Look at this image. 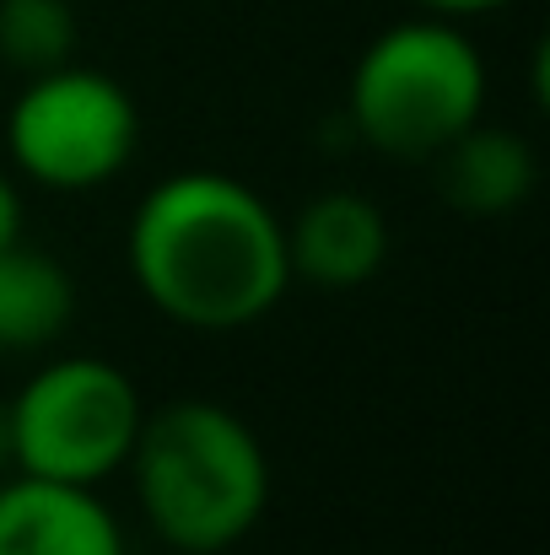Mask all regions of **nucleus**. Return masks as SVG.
Wrapping results in <instances>:
<instances>
[{"label": "nucleus", "instance_id": "2", "mask_svg": "<svg viewBox=\"0 0 550 555\" xmlns=\"http://www.w3.org/2000/svg\"><path fill=\"white\" fill-rule=\"evenodd\" d=\"M130 486L146 529L174 555H227L270 507V459L254 426L216 399H174L141 415Z\"/></svg>", "mask_w": 550, "mask_h": 555}, {"label": "nucleus", "instance_id": "7", "mask_svg": "<svg viewBox=\"0 0 550 555\" xmlns=\"http://www.w3.org/2000/svg\"><path fill=\"white\" fill-rule=\"evenodd\" d=\"M0 555H125V529L92 486L16 475L0 486Z\"/></svg>", "mask_w": 550, "mask_h": 555}, {"label": "nucleus", "instance_id": "8", "mask_svg": "<svg viewBox=\"0 0 550 555\" xmlns=\"http://www.w3.org/2000/svg\"><path fill=\"white\" fill-rule=\"evenodd\" d=\"M437 184L443 199L464 216H513L529 205V194L540 184V157L519 130H497V125H470L453 146H443L437 157Z\"/></svg>", "mask_w": 550, "mask_h": 555}, {"label": "nucleus", "instance_id": "1", "mask_svg": "<svg viewBox=\"0 0 550 555\" xmlns=\"http://www.w3.org/2000/svg\"><path fill=\"white\" fill-rule=\"evenodd\" d=\"M130 281L179 330L232 335L276 313L292 286L286 221L254 184L189 168L141 194L130 216Z\"/></svg>", "mask_w": 550, "mask_h": 555}, {"label": "nucleus", "instance_id": "10", "mask_svg": "<svg viewBox=\"0 0 550 555\" xmlns=\"http://www.w3.org/2000/svg\"><path fill=\"white\" fill-rule=\"evenodd\" d=\"M81 27L71 0H0V60L16 76H43L76 60Z\"/></svg>", "mask_w": 550, "mask_h": 555}, {"label": "nucleus", "instance_id": "9", "mask_svg": "<svg viewBox=\"0 0 550 555\" xmlns=\"http://www.w3.org/2000/svg\"><path fill=\"white\" fill-rule=\"evenodd\" d=\"M76 319V281L71 270L16 237L0 248V351H49L65 340Z\"/></svg>", "mask_w": 550, "mask_h": 555}, {"label": "nucleus", "instance_id": "4", "mask_svg": "<svg viewBox=\"0 0 550 555\" xmlns=\"http://www.w3.org/2000/svg\"><path fill=\"white\" fill-rule=\"evenodd\" d=\"M141 388L108 357H60L5 404V464L33 480L103 486L130 464L141 431Z\"/></svg>", "mask_w": 550, "mask_h": 555}, {"label": "nucleus", "instance_id": "3", "mask_svg": "<svg viewBox=\"0 0 550 555\" xmlns=\"http://www.w3.org/2000/svg\"><path fill=\"white\" fill-rule=\"evenodd\" d=\"M486 114V60L448 16L383 27L351 65L346 119L388 163H432Z\"/></svg>", "mask_w": 550, "mask_h": 555}, {"label": "nucleus", "instance_id": "6", "mask_svg": "<svg viewBox=\"0 0 550 555\" xmlns=\"http://www.w3.org/2000/svg\"><path fill=\"white\" fill-rule=\"evenodd\" d=\"M286 259L319 292H357L388 264V221L362 189H324L286 227Z\"/></svg>", "mask_w": 550, "mask_h": 555}, {"label": "nucleus", "instance_id": "11", "mask_svg": "<svg viewBox=\"0 0 550 555\" xmlns=\"http://www.w3.org/2000/svg\"><path fill=\"white\" fill-rule=\"evenodd\" d=\"M27 227V210H22V189L0 173V248H11Z\"/></svg>", "mask_w": 550, "mask_h": 555}, {"label": "nucleus", "instance_id": "5", "mask_svg": "<svg viewBox=\"0 0 550 555\" xmlns=\"http://www.w3.org/2000/svg\"><path fill=\"white\" fill-rule=\"evenodd\" d=\"M141 146L136 98L87 65H60L22 76V92L5 114V157L22 179L54 194L114 184Z\"/></svg>", "mask_w": 550, "mask_h": 555}, {"label": "nucleus", "instance_id": "12", "mask_svg": "<svg viewBox=\"0 0 550 555\" xmlns=\"http://www.w3.org/2000/svg\"><path fill=\"white\" fill-rule=\"evenodd\" d=\"M426 16H448V22H464V16H486V11H502L513 0H415Z\"/></svg>", "mask_w": 550, "mask_h": 555}]
</instances>
